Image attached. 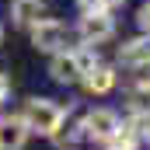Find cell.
<instances>
[{
    "label": "cell",
    "instance_id": "6da1fadb",
    "mask_svg": "<svg viewBox=\"0 0 150 150\" xmlns=\"http://www.w3.org/2000/svg\"><path fill=\"white\" fill-rule=\"evenodd\" d=\"M70 112V105H59V101H52V98H28L25 101V108H21V119H25V126H28V133H38V136H52L56 133V126L67 119Z\"/></svg>",
    "mask_w": 150,
    "mask_h": 150
},
{
    "label": "cell",
    "instance_id": "7a4b0ae2",
    "mask_svg": "<svg viewBox=\"0 0 150 150\" xmlns=\"http://www.w3.org/2000/svg\"><path fill=\"white\" fill-rule=\"evenodd\" d=\"M28 38L38 52H59V49H70V28L56 18H38L28 25Z\"/></svg>",
    "mask_w": 150,
    "mask_h": 150
},
{
    "label": "cell",
    "instance_id": "3957f363",
    "mask_svg": "<svg viewBox=\"0 0 150 150\" xmlns=\"http://www.w3.org/2000/svg\"><path fill=\"white\" fill-rule=\"evenodd\" d=\"M77 35H80L84 45H101V42H108V38L115 35V18H112V11H105V7L84 11L80 21H77Z\"/></svg>",
    "mask_w": 150,
    "mask_h": 150
},
{
    "label": "cell",
    "instance_id": "277c9868",
    "mask_svg": "<svg viewBox=\"0 0 150 150\" xmlns=\"http://www.w3.org/2000/svg\"><path fill=\"white\" fill-rule=\"evenodd\" d=\"M119 126H122V115L115 108H91V112H84V140L112 143Z\"/></svg>",
    "mask_w": 150,
    "mask_h": 150
},
{
    "label": "cell",
    "instance_id": "5b68a950",
    "mask_svg": "<svg viewBox=\"0 0 150 150\" xmlns=\"http://www.w3.org/2000/svg\"><path fill=\"white\" fill-rule=\"evenodd\" d=\"M49 77L56 84H80V63H77L74 49H59L49 56Z\"/></svg>",
    "mask_w": 150,
    "mask_h": 150
},
{
    "label": "cell",
    "instance_id": "8992f818",
    "mask_svg": "<svg viewBox=\"0 0 150 150\" xmlns=\"http://www.w3.org/2000/svg\"><path fill=\"white\" fill-rule=\"evenodd\" d=\"M28 126L21 115H4L0 119V150H25L28 143Z\"/></svg>",
    "mask_w": 150,
    "mask_h": 150
},
{
    "label": "cell",
    "instance_id": "52a82bcc",
    "mask_svg": "<svg viewBox=\"0 0 150 150\" xmlns=\"http://www.w3.org/2000/svg\"><path fill=\"white\" fill-rule=\"evenodd\" d=\"M119 63L129 67V70H143L150 67V35H140V38H129L119 45Z\"/></svg>",
    "mask_w": 150,
    "mask_h": 150
},
{
    "label": "cell",
    "instance_id": "ba28073f",
    "mask_svg": "<svg viewBox=\"0 0 150 150\" xmlns=\"http://www.w3.org/2000/svg\"><path fill=\"white\" fill-rule=\"evenodd\" d=\"M115 80H119V74H115L108 63H98L94 70H87V74H80V84H84V91L87 94H94V98H101V94H108L115 87Z\"/></svg>",
    "mask_w": 150,
    "mask_h": 150
},
{
    "label": "cell",
    "instance_id": "9c48e42d",
    "mask_svg": "<svg viewBox=\"0 0 150 150\" xmlns=\"http://www.w3.org/2000/svg\"><path fill=\"white\" fill-rule=\"evenodd\" d=\"M49 140H52V143H56L59 150H67V147H77V143L84 140V115H77L74 122H67V119H63V122L56 126V133H52Z\"/></svg>",
    "mask_w": 150,
    "mask_h": 150
},
{
    "label": "cell",
    "instance_id": "30bf717a",
    "mask_svg": "<svg viewBox=\"0 0 150 150\" xmlns=\"http://www.w3.org/2000/svg\"><path fill=\"white\" fill-rule=\"evenodd\" d=\"M42 18V0H11V21L18 28H28Z\"/></svg>",
    "mask_w": 150,
    "mask_h": 150
},
{
    "label": "cell",
    "instance_id": "8fae6325",
    "mask_svg": "<svg viewBox=\"0 0 150 150\" xmlns=\"http://www.w3.org/2000/svg\"><path fill=\"white\" fill-rule=\"evenodd\" d=\"M129 112L133 115H150V80L136 77V84L129 91Z\"/></svg>",
    "mask_w": 150,
    "mask_h": 150
},
{
    "label": "cell",
    "instance_id": "7c38bea8",
    "mask_svg": "<svg viewBox=\"0 0 150 150\" xmlns=\"http://www.w3.org/2000/svg\"><path fill=\"white\" fill-rule=\"evenodd\" d=\"M74 56H77V63H80V74H87V70H94L101 63L98 45H80V49H74Z\"/></svg>",
    "mask_w": 150,
    "mask_h": 150
},
{
    "label": "cell",
    "instance_id": "4fadbf2b",
    "mask_svg": "<svg viewBox=\"0 0 150 150\" xmlns=\"http://www.w3.org/2000/svg\"><path fill=\"white\" fill-rule=\"evenodd\" d=\"M136 25H140V32H143V35H150V0L136 11Z\"/></svg>",
    "mask_w": 150,
    "mask_h": 150
},
{
    "label": "cell",
    "instance_id": "5bb4252c",
    "mask_svg": "<svg viewBox=\"0 0 150 150\" xmlns=\"http://www.w3.org/2000/svg\"><path fill=\"white\" fill-rule=\"evenodd\" d=\"M136 119V133H140V140L150 143V115H133Z\"/></svg>",
    "mask_w": 150,
    "mask_h": 150
},
{
    "label": "cell",
    "instance_id": "9a60e30c",
    "mask_svg": "<svg viewBox=\"0 0 150 150\" xmlns=\"http://www.w3.org/2000/svg\"><path fill=\"white\" fill-rule=\"evenodd\" d=\"M7 94H11V80H7V77L0 74V105L7 101Z\"/></svg>",
    "mask_w": 150,
    "mask_h": 150
},
{
    "label": "cell",
    "instance_id": "2e32d148",
    "mask_svg": "<svg viewBox=\"0 0 150 150\" xmlns=\"http://www.w3.org/2000/svg\"><path fill=\"white\" fill-rule=\"evenodd\" d=\"M80 4V11H94V7H101V0H77Z\"/></svg>",
    "mask_w": 150,
    "mask_h": 150
},
{
    "label": "cell",
    "instance_id": "e0dca14e",
    "mask_svg": "<svg viewBox=\"0 0 150 150\" xmlns=\"http://www.w3.org/2000/svg\"><path fill=\"white\" fill-rule=\"evenodd\" d=\"M122 4H126V0H101V7H105V11H119Z\"/></svg>",
    "mask_w": 150,
    "mask_h": 150
},
{
    "label": "cell",
    "instance_id": "ac0fdd59",
    "mask_svg": "<svg viewBox=\"0 0 150 150\" xmlns=\"http://www.w3.org/2000/svg\"><path fill=\"white\" fill-rule=\"evenodd\" d=\"M108 150H136V147H119V143H108Z\"/></svg>",
    "mask_w": 150,
    "mask_h": 150
},
{
    "label": "cell",
    "instance_id": "d6986e66",
    "mask_svg": "<svg viewBox=\"0 0 150 150\" xmlns=\"http://www.w3.org/2000/svg\"><path fill=\"white\" fill-rule=\"evenodd\" d=\"M0 42H4V25H0Z\"/></svg>",
    "mask_w": 150,
    "mask_h": 150
}]
</instances>
